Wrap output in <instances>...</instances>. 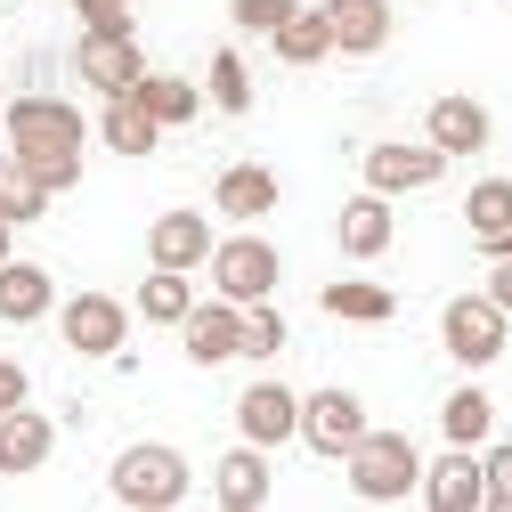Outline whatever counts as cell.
Masks as SVG:
<instances>
[{"label": "cell", "instance_id": "cell-9", "mask_svg": "<svg viewBox=\"0 0 512 512\" xmlns=\"http://www.w3.org/2000/svg\"><path fill=\"white\" fill-rule=\"evenodd\" d=\"M447 171V155L431 139H374L366 147V187L374 196H415V187H431Z\"/></svg>", "mask_w": 512, "mask_h": 512}, {"label": "cell", "instance_id": "cell-11", "mask_svg": "<svg viewBox=\"0 0 512 512\" xmlns=\"http://www.w3.org/2000/svg\"><path fill=\"white\" fill-rule=\"evenodd\" d=\"M179 342H187V358H196V366L244 358V301H228V293L196 301V309H187V326H179Z\"/></svg>", "mask_w": 512, "mask_h": 512}, {"label": "cell", "instance_id": "cell-32", "mask_svg": "<svg viewBox=\"0 0 512 512\" xmlns=\"http://www.w3.org/2000/svg\"><path fill=\"white\" fill-rule=\"evenodd\" d=\"M82 33H131V0H74Z\"/></svg>", "mask_w": 512, "mask_h": 512}, {"label": "cell", "instance_id": "cell-35", "mask_svg": "<svg viewBox=\"0 0 512 512\" xmlns=\"http://www.w3.org/2000/svg\"><path fill=\"white\" fill-rule=\"evenodd\" d=\"M488 301H496V309H512V252L488 269Z\"/></svg>", "mask_w": 512, "mask_h": 512}, {"label": "cell", "instance_id": "cell-36", "mask_svg": "<svg viewBox=\"0 0 512 512\" xmlns=\"http://www.w3.org/2000/svg\"><path fill=\"white\" fill-rule=\"evenodd\" d=\"M9 236H17V220H0V261H17V252H9Z\"/></svg>", "mask_w": 512, "mask_h": 512}, {"label": "cell", "instance_id": "cell-29", "mask_svg": "<svg viewBox=\"0 0 512 512\" xmlns=\"http://www.w3.org/2000/svg\"><path fill=\"white\" fill-rule=\"evenodd\" d=\"M212 82H204V98L220 106V114H244L252 106V74H244V57L236 49H212V66H204Z\"/></svg>", "mask_w": 512, "mask_h": 512}, {"label": "cell", "instance_id": "cell-33", "mask_svg": "<svg viewBox=\"0 0 512 512\" xmlns=\"http://www.w3.org/2000/svg\"><path fill=\"white\" fill-rule=\"evenodd\" d=\"M488 504H496V512H512V439H496V447H488Z\"/></svg>", "mask_w": 512, "mask_h": 512}, {"label": "cell", "instance_id": "cell-19", "mask_svg": "<svg viewBox=\"0 0 512 512\" xmlns=\"http://www.w3.org/2000/svg\"><path fill=\"white\" fill-rule=\"evenodd\" d=\"M212 204H220L236 228L269 220V212H277V171H269V163H228V171L212 179Z\"/></svg>", "mask_w": 512, "mask_h": 512}, {"label": "cell", "instance_id": "cell-17", "mask_svg": "<svg viewBox=\"0 0 512 512\" xmlns=\"http://www.w3.org/2000/svg\"><path fill=\"white\" fill-rule=\"evenodd\" d=\"M391 236H399V220H391V196H350L342 204V220H334V244L350 252V261H382V252H391Z\"/></svg>", "mask_w": 512, "mask_h": 512}, {"label": "cell", "instance_id": "cell-20", "mask_svg": "<svg viewBox=\"0 0 512 512\" xmlns=\"http://www.w3.org/2000/svg\"><path fill=\"white\" fill-rule=\"evenodd\" d=\"M57 309V285L41 261H0V326H33Z\"/></svg>", "mask_w": 512, "mask_h": 512}, {"label": "cell", "instance_id": "cell-16", "mask_svg": "<svg viewBox=\"0 0 512 512\" xmlns=\"http://www.w3.org/2000/svg\"><path fill=\"white\" fill-rule=\"evenodd\" d=\"M49 447H57V423H49V415H41L33 399L0 415V472H9V480L41 472V464H49Z\"/></svg>", "mask_w": 512, "mask_h": 512}, {"label": "cell", "instance_id": "cell-28", "mask_svg": "<svg viewBox=\"0 0 512 512\" xmlns=\"http://www.w3.org/2000/svg\"><path fill=\"white\" fill-rule=\"evenodd\" d=\"M139 106H147L155 122H196V114H204V90L179 82V74H147V82H139Z\"/></svg>", "mask_w": 512, "mask_h": 512}, {"label": "cell", "instance_id": "cell-30", "mask_svg": "<svg viewBox=\"0 0 512 512\" xmlns=\"http://www.w3.org/2000/svg\"><path fill=\"white\" fill-rule=\"evenodd\" d=\"M285 350V317H277V301H252L244 309V358H277Z\"/></svg>", "mask_w": 512, "mask_h": 512}, {"label": "cell", "instance_id": "cell-24", "mask_svg": "<svg viewBox=\"0 0 512 512\" xmlns=\"http://www.w3.org/2000/svg\"><path fill=\"white\" fill-rule=\"evenodd\" d=\"M269 41H277L285 66H326V57H334V25H326V9H293Z\"/></svg>", "mask_w": 512, "mask_h": 512}, {"label": "cell", "instance_id": "cell-7", "mask_svg": "<svg viewBox=\"0 0 512 512\" xmlns=\"http://www.w3.org/2000/svg\"><path fill=\"white\" fill-rule=\"evenodd\" d=\"M74 74L98 98H131L147 82V49H139V33H82L74 41Z\"/></svg>", "mask_w": 512, "mask_h": 512}, {"label": "cell", "instance_id": "cell-15", "mask_svg": "<svg viewBox=\"0 0 512 512\" xmlns=\"http://www.w3.org/2000/svg\"><path fill=\"white\" fill-rule=\"evenodd\" d=\"M212 496L228 504V512H261L269 496H277V472H269V447H228V456L212 464Z\"/></svg>", "mask_w": 512, "mask_h": 512}, {"label": "cell", "instance_id": "cell-38", "mask_svg": "<svg viewBox=\"0 0 512 512\" xmlns=\"http://www.w3.org/2000/svg\"><path fill=\"white\" fill-rule=\"evenodd\" d=\"M0 139H9V106H0Z\"/></svg>", "mask_w": 512, "mask_h": 512}, {"label": "cell", "instance_id": "cell-1", "mask_svg": "<svg viewBox=\"0 0 512 512\" xmlns=\"http://www.w3.org/2000/svg\"><path fill=\"white\" fill-rule=\"evenodd\" d=\"M82 147H90L82 106H66V98H9V155L49 187V196H66V187L82 179Z\"/></svg>", "mask_w": 512, "mask_h": 512}, {"label": "cell", "instance_id": "cell-4", "mask_svg": "<svg viewBox=\"0 0 512 512\" xmlns=\"http://www.w3.org/2000/svg\"><path fill=\"white\" fill-rule=\"evenodd\" d=\"M439 342H447V358L456 366H496L504 358V342H512V309H496L488 293H456L439 309Z\"/></svg>", "mask_w": 512, "mask_h": 512}, {"label": "cell", "instance_id": "cell-8", "mask_svg": "<svg viewBox=\"0 0 512 512\" xmlns=\"http://www.w3.org/2000/svg\"><path fill=\"white\" fill-rule=\"evenodd\" d=\"M366 431H374V423H366V399H358V391H309V399H301V439H309L326 464H342Z\"/></svg>", "mask_w": 512, "mask_h": 512}, {"label": "cell", "instance_id": "cell-12", "mask_svg": "<svg viewBox=\"0 0 512 512\" xmlns=\"http://www.w3.org/2000/svg\"><path fill=\"white\" fill-rule=\"evenodd\" d=\"M236 431H244L252 447H285V439L301 431V399L285 391L277 374H261V382H244V399H236Z\"/></svg>", "mask_w": 512, "mask_h": 512}, {"label": "cell", "instance_id": "cell-21", "mask_svg": "<svg viewBox=\"0 0 512 512\" xmlns=\"http://www.w3.org/2000/svg\"><path fill=\"white\" fill-rule=\"evenodd\" d=\"M155 139H163V122L139 106V90L98 106V147H114V155H131V163H139V155H155Z\"/></svg>", "mask_w": 512, "mask_h": 512}, {"label": "cell", "instance_id": "cell-13", "mask_svg": "<svg viewBox=\"0 0 512 512\" xmlns=\"http://www.w3.org/2000/svg\"><path fill=\"white\" fill-rule=\"evenodd\" d=\"M423 504L431 512H480L488 504V456L480 447H447V456L423 472Z\"/></svg>", "mask_w": 512, "mask_h": 512}, {"label": "cell", "instance_id": "cell-26", "mask_svg": "<svg viewBox=\"0 0 512 512\" xmlns=\"http://www.w3.org/2000/svg\"><path fill=\"white\" fill-rule=\"evenodd\" d=\"M464 228H472L480 244L512 236V179H480V187H472V196H464Z\"/></svg>", "mask_w": 512, "mask_h": 512}, {"label": "cell", "instance_id": "cell-10", "mask_svg": "<svg viewBox=\"0 0 512 512\" xmlns=\"http://www.w3.org/2000/svg\"><path fill=\"white\" fill-rule=\"evenodd\" d=\"M423 139L456 163V155H480L488 139H496V114L480 106V98H464V90H447V98H431L423 106Z\"/></svg>", "mask_w": 512, "mask_h": 512}, {"label": "cell", "instance_id": "cell-6", "mask_svg": "<svg viewBox=\"0 0 512 512\" xmlns=\"http://www.w3.org/2000/svg\"><path fill=\"white\" fill-rule=\"evenodd\" d=\"M57 334H66L74 358H122L131 301H114V293H74V301H57Z\"/></svg>", "mask_w": 512, "mask_h": 512}, {"label": "cell", "instance_id": "cell-2", "mask_svg": "<svg viewBox=\"0 0 512 512\" xmlns=\"http://www.w3.org/2000/svg\"><path fill=\"white\" fill-rule=\"evenodd\" d=\"M106 488H114V504H131V512H171V504H187L196 472H187V456L171 439H131L106 464Z\"/></svg>", "mask_w": 512, "mask_h": 512}, {"label": "cell", "instance_id": "cell-37", "mask_svg": "<svg viewBox=\"0 0 512 512\" xmlns=\"http://www.w3.org/2000/svg\"><path fill=\"white\" fill-rule=\"evenodd\" d=\"M488 252H496V261H504V252H512V236H496V244H488Z\"/></svg>", "mask_w": 512, "mask_h": 512}, {"label": "cell", "instance_id": "cell-5", "mask_svg": "<svg viewBox=\"0 0 512 512\" xmlns=\"http://www.w3.org/2000/svg\"><path fill=\"white\" fill-rule=\"evenodd\" d=\"M277 277H285V261H277V244L269 236H228V244H212V293H228V301H269L277 293Z\"/></svg>", "mask_w": 512, "mask_h": 512}, {"label": "cell", "instance_id": "cell-18", "mask_svg": "<svg viewBox=\"0 0 512 512\" xmlns=\"http://www.w3.org/2000/svg\"><path fill=\"white\" fill-rule=\"evenodd\" d=\"M317 9H326L342 57H374V49H391V0H317Z\"/></svg>", "mask_w": 512, "mask_h": 512}, {"label": "cell", "instance_id": "cell-25", "mask_svg": "<svg viewBox=\"0 0 512 512\" xmlns=\"http://www.w3.org/2000/svg\"><path fill=\"white\" fill-rule=\"evenodd\" d=\"M439 431H447V447H480L488 431H496V407H488V391H447V407H439Z\"/></svg>", "mask_w": 512, "mask_h": 512}, {"label": "cell", "instance_id": "cell-14", "mask_svg": "<svg viewBox=\"0 0 512 512\" xmlns=\"http://www.w3.org/2000/svg\"><path fill=\"white\" fill-rule=\"evenodd\" d=\"M212 244H220L212 220L179 204V212H163V220L147 228V261H155V269H212Z\"/></svg>", "mask_w": 512, "mask_h": 512}, {"label": "cell", "instance_id": "cell-34", "mask_svg": "<svg viewBox=\"0 0 512 512\" xmlns=\"http://www.w3.org/2000/svg\"><path fill=\"white\" fill-rule=\"evenodd\" d=\"M33 399V374L17 366V358H0V415H9V407H25Z\"/></svg>", "mask_w": 512, "mask_h": 512}, {"label": "cell", "instance_id": "cell-3", "mask_svg": "<svg viewBox=\"0 0 512 512\" xmlns=\"http://www.w3.org/2000/svg\"><path fill=\"white\" fill-rule=\"evenodd\" d=\"M342 472H350V496L358 504H407L423 488V456H415L407 431H366L350 456H342Z\"/></svg>", "mask_w": 512, "mask_h": 512}, {"label": "cell", "instance_id": "cell-31", "mask_svg": "<svg viewBox=\"0 0 512 512\" xmlns=\"http://www.w3.org/2000/svg\"><path fill=\"white\" fill-rule=\"evenodd\" d=\"M301 9V0H228V17H236V33H277L285 17Z\"/></svg>", "mask_w": 512, "mask_h": 512}, {"label": "cell", "instance_id": "cell-22", "mask_svg": "<svg viewBox=\"0 0 512 512\" xmlns=\"http://www.w3.org/2000/svg\"><path fill=\"white\" fill-rule=\"evenodd\" d=\"M317 301H326V317H350V326H391L399 317V293L374 285V277H334Z\"/></svg>", "mask_w": 512, "mask_h": 512}, {"label": "cell", "instance_id": "cell-27", "mask_svg": "<svg viewBox=\"0 0 512 512\" xmlns=\"http://www.w3.org/2000/svg\"><path fill=\"white\" fill-rule=\"evenodd\" d=\"M41 212H49V187H41L17 155H0V220L25 228V220H41Z\"/></svg>", "mask_w": 512, "mask_h": 512}, {"label": "cell", "instance_id": "cell-23", "mask_svg": "<svg viewBox=\"0 0 512 512\" xmlns=\"http://www.w3.org/2000/svg\"><path fill=\"white\" fill-rule=\"evenodd\" d=\"M187 277H196V269H147L131 309L147 317V326H187V309H196V285H187Z\"/></svg>", "mask_w": 512, "mask_h": 512}]
</instances>
